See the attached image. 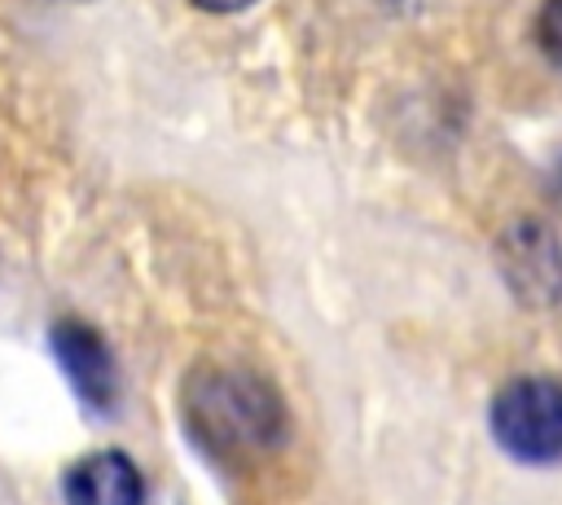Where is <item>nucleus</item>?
<instances>
[{
  "label": "nucleus",
  "instance_id": "f257e3e1",
  "mask_svg": "<svg viewBox=\"0 0 562 505\" xmlns=\"http://www.w3.org/2000/svg\"><path fill=\"white\" fill-rule=\"evenodd\" d=\"M180 400L193 444L224 465L268 457L290 430L285 400L263 373L246 364H198L184 378Z\"/></svg>",
  "mask_w": 562,
  "mask_h": 505
},
{
  "label": "nucleus",
  "instance_id": "f03ea898",
  "mask_svg": "<svg viewBox=\"0 0 562 505\" xmlns=\"http://www.w3.org/2000/svg\"><path fill=\"white\" fill-rule=\"evenodd\" d=\"M492 435L496 444L527 461L544 465L562 457V382L558 378H514L492 400Z\"/></svg>",
  "mask_w": 562,
  "mask_h": 505
},
{
  "label": "nucleus",
  "instance_id": "7ed1b4c3",
  "mask_svg": "<svg viewBox=\"0 0 562 505\" xmlns=\"http://www.w3.org/2000/svg\"><path fill=\"white\" fill-rule=\"evenodd\" d=\"M48 343H53V356H57L61 373L70 378L75 395L92 413H114V404H119V369H114L110 343L88 321H75V316L57 321L48 329Z\"/></svg>",
  "mask_w": 562,
  "mask_h": 505
},
{
  "label": "nucleus",
  "instance_id": "20e7f679",
  "mask_svg": "<svg viewBox=\"0 0 562 505\" xmlns=\"http://www.w3.org/2000/svg\"><path fill=\"white\" fill-rule=\"evenodd\" d=\"M501 268L509 290L527 307H553L562 299V246L549 224L522 220L501 237Z\"/></svg>",
  "mask_w": 562,
  "mask_h": 505
},
{
  "label": "nucleus",
  "instance_id": "39448f33",
  "mask_svg": "<svg viewBox=\"0 0 562 505\" xmlns=\"http://www.w3.org/2000/svg\"><path fill=\"white\" fill-rule=\"evenodd\" d=\"M66 505H145V479L132 457L105 448L75 461L61 479Z\"/></svg>",
  "mask_w": 562,
  "mask_h": 505
},
{
  "label": "nucleus",
  "instance_id": "423d86ee",
  "mask_svg": "<svg viewBox=\"0 0 562 505\" xmlns=\"http://www.w3.org/2000/svg\"><path fill=\"white\" fill-rule=\"evenodd\" d=\"M536 40L544 48V57H553L562 66V0H544L536 13Z\"/></svg>",
  "mask_w": 562,
  "mask_h": 505
},
{
  "label": "nucleus",
  "instance_id": "0eeeda50",
  "mask_svg": "<svg viewBox=\"0 0 562 505\" xmlns=\"http://www.w3.org/2000/svg\"><path fill=\"white\" fill-rule=\"evenodd\" d=\"M189 4H198L206 13H237V9H250L255 0H189Z\"/></svg>",
  "mask_w": 562,
  "mask_h": 505
}]
</instances>
